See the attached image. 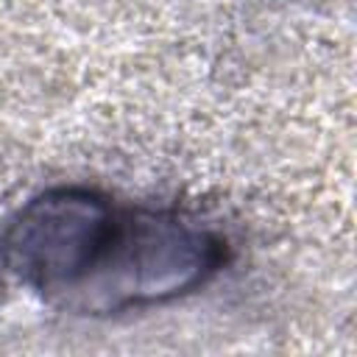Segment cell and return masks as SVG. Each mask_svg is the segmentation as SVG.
<instances>
[{
  "mask_svg": "<svg viewBox=\"0 0 357 357\" xmlns=\"http://www.w3.org/2000/svg\"><path fill=\"white\" fill-rule=\"evenodd\" d=\"M123 223L126 212L98 192L50 190L8 220L0 259L28 287L86 307L114 259Z\"/></svg>",
  "mask_w": 357,
  "mask_h": 357,
  "instance_id": "1",
  "label": "cell"
}]
</instances>
